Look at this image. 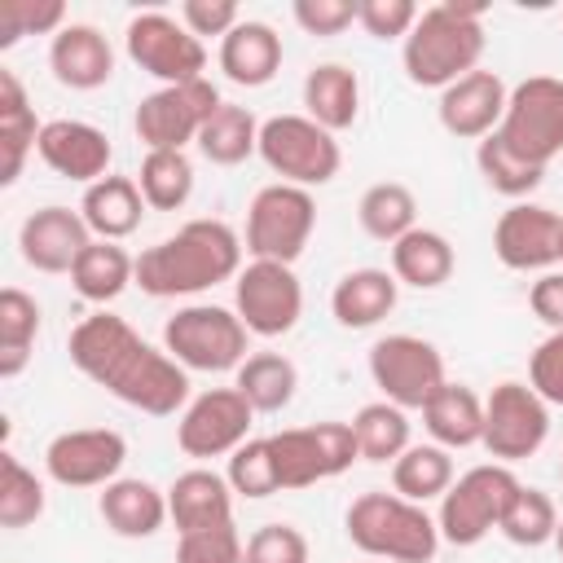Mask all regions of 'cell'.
Segmentation results:
<instances>
[{
  "instance_id": "1",
  "label": "cell",
  "mask_w": 563,
  "mask_h": 563,
  "mask_svg": "<svg viewBox=\"0 0 563 563\" xmlns=\"http://www.w3.org/2000/svg\"><path fill=\"white\" fill-rule=\"evenodd\" d=\"M70 365L106 387L114 400L150 413V418H172L176 409L189 405V369L167 356V347L145 343L123 317L97 308L88 312L70 339H66Z\"/></svg>"
},
{
  "instance_id": "2",
  "label": "cell",
  "mask_w": 563,
  "mask_h": 563,
  "mask_svg": "<svg viewBox=\"0 0 563 563\" xmlns=\"http://www.w3.org/2000/svg\"><path fill=\"white\" fill-rule=\"evenodd\" d=\"M242 273V238L224 220H189L136 255V286L154 299L198 295Z\"/></svg>"
},
{
  "instance_id": "3",
  "label": "cell",
  "mask_w": 563,
  "mask_h": 563,
  "mask_svg": "<svg viewBox=\"0 0 563 563\" xmlns=\"http://www.w3.org/2000/svg\"><path fill=\"white\" fill-rule=\"evenodd\" d=\"M479 57H484V4H462V0L422 9L400 44L409 84L440 92L462 75L479 70Z\"/></svg>"
},
{
  "instance_id": "4",
  "label": "cell",
  "mask_w": 563,
  "mask_h": 563,
  "mask_svg": "<svg viewBox=\"0 0 563 563\" xmlns=\"http://www.w3.org/2000/svg\"><path fill=\"white\" fill-rule=\"evenodd\" d=\"M347 541L378 563H431L440 550L435 519L400 493H361L343 515Z\"/></svg>"
},
{
  "instance_id": "5",
  "label": "cell",
  "mask_w": 563,
  "mask_h": 563,
  "mask_svg": "<svg viewBox=\"0 0 563 563\" xmlns=\"http://www.w3.org/2000/svg\"><path fill=\"white\" fill-rule=\"evenodd\" d=\"M246 339L251 330L242 325V317L220 303H185L163 325L167 356L202 374H224V369L238 374V365L246 361Z\"/></svg>"
},
{
  "instance_id": "6",
  "label": "cell",
  "mask_w": 563,
  "mask_h": 563,
  "mask_svg": "<svg viewBox=\"0 0 563 563\" xmlns=\"http://www.w3.org/2000/svg\"><path fill=\"white\" fill-rule=\"evenodd\" d=\"M260 158L273 176H282V185H299V189L330 185L343 167V150H339L334 132H325L308 114L264 119L260 123Z\"/></svg>"
},
{
  "instance_id": "7",
  "label": "cell",
  "mask_w": 563,
  "mask_h": 563,
  "mask_svg": "<svg viewBox=\"0 0 563 563\" xmlns=\"http://www.w3.org/2000/svg\"><path fill=\"white\" fill-rule=\"evenodd\" d=\"M515 488H519V475L501 462H484V466H471L466 475H457L435 510L440 541H449L457 550L479 545L501 523V510L510 506Z\"/></svg>"
},
{
  "instance_id": "8",
  "label": "cell",
  "mask_w": 563,
  "mask_h": 563,
  "mask_svg": "<svg viewBox=\"0 0 563 563\" xmlns=\"http://www.w3.org/2000/svg\"><path fill=\"white\" fill-rule=\"evenodd\" d=\"M317 229V202L312 189L299 185H264L246 207V251L251 260H277L295 264Z\"/></svg>"
},
{
  "instance_id": "9",
  "label": "cell",
  "mask_w": 563,
  "mask_h": 563,
  "mask_svg": "<svg viewBox=\"0 0 563 563\" xmlns=\"http://www.w3.org/2000/svg\"><path fill=\"white\" fill-rule=\"evenodd\" d=\"M123 48L128 57L158 79V88H172V84H194V79H207V48L202 40L172 13L163 9H145L128 22L123 31Z\"/></svg>"
},
{
  "instance_id": "10",
  "label": "cell",
  "mask_w": 563,
  "mask_h": 563,
  "mask_svg": "<svg viewBox=\"0 0 563 563\" xmlns=\"http://www.w3.org/2000/svg\"><path fill=\"white\" fill-rule=\"evenodd\" d=\"M497 136L519 158L550 167V158L563 154V79L528 75L523 84H515Z\"/></svg>"
},
{
  "instance_id": "11",
  "label": "cell",
  "mask_w": 563,
  "mask_h": 563,
  "mask_svg": "<svg viewBox=\"0 0 563 563\" xmlns=\"http://www.w3.org/2000/svg\"><path fill=\"white\" fill-rule=\"evenodd\" d=\"M369 378L383 391V400L400 409H422L449 378L444 356L422 334H387L369 347Z\"/></svg>"
},
{
  "instance_id": "12",
  "label": "cell",
  "mask_w": 563,
  "mask_h": 563,
  "mask_svg": "<svg viewBox=\"0 0 563 563\" xmlns=\"http://www.w3.org/2000/svg\"><path fill=\"white\" fill-rule=\"evenodd\" d=\"M233 312L260 339L290 334L299 325V317H303V286L295 277V264L251 260L233 277Z\"/></svg>"
},
{
  "instance_id": "13",
  "label": "cell",
  "mask_w": 563,
  "mask_h": 563,
  "mask_svg": "<svg viewBox=\"0 0 563 563\" xmlns=\"http://www.w3.org/2000/svg\"><path fill=\"white\" fill-rule=\"evenodd\" d=\"M550 435V405L528 387V383H497L484 396V449L493 462L510 466L532 457Z\"/></svg>"
},
{
  "instance_id": "14",
  "label": "cell",
  "mask_w": 563,
  "mask_h": 563,
  "mask_svg": "<svg viewBox=\"0 0 563 563\" xmlns=\"http://www.w3.org/2000/svg\"><path fill=\"white\" fill-rule=\"evenodd\" d=\"M220 92L211 79H194V84H172V88H154L136 101L132 128L145 141V150H185L189 141H198L202 123L220 110Z\"/></svg>"
},
{
  "instance_id": "15",
  "label": "cell",
  "mask_w": 563,
  "mask_h": 563,
  "mask_svg": "<svg viewBox=\"0 0 563 563\" xmlns=\"http://www.w3.org/2000/svg\"><path fill=\"white\" fill-rule=\"evenodd\" d=\"M251 400L238 387H211L194 396L176 418V444L185 457H229L251 440Z\"/></svg>"
},
{
  "instance_id": "16",
  "label": "cell",
  "mask_w": 563,
  "mask_h": 563,
  "mask_svg": "<svg viewBox=\"0 0 563 563\" xmlns=\"http://www.w3.org/2000/svg\"><path fill=\"white\" fill-rule=\"evenodd\" d=\"M128 462V440L114 427H75L48 440L44 471L62 488H106Z\"/></svg>"
},
{
  "instance_id": "17",
  "label": "cell",
  "mask_w": 563,
  "mask_h": 563,
  "mask_svg": "<svg viewBox=\"0 0 563 563\" xmlns=\"http://www.w3.org/2000/svg\"><path fill=\"white\" fill-rule=\"evenodd\" d=\"M493 251L515 273H550L563 264V216L541 202H510L493 224Z\"/></svg>"
},
{
  "instance_id": "18",
  "label": "cell",
  "mask_w": 563,
  "mask_h": 563,
  "mask_svg": "<svg viewBox=\"0 0 563 563\" xmlns=\"http://www.w3.org/2000/svg\"><path fill=\"white\" fill-rule=\"evenodd\" d=\"M35 154L48 172L66 176V180H79L84 189L97 185L101 176H110V136L84 119H48L40 128V141H35Z\"/></svg>"
},
{
  "instance_id": "19",
  "label": "cell",
  "mask_w": 563,
  "mask_h": 563,
  "mask_svg": "<svg viewBox=\"0 0 563 563\" xmlns=\"http://www.w3.org/2000/svg\"><path fill=\"white\" fill-rule=\"evenodd\" d=\"M506 101H510V88L501 84L497 70H471L462 75L457 84H449L440 92V128L457 141H484L501 128V114H506Z\"/></svg>"
},
{
  "instance_id": "20",
  "label": "cell",
  "mask_w": 563,
  "mask_h": 563,
  "mask_svg": "<svg viewBox=\"0 0 563 563\" xmlns=\"http://www.w3.org/2000/svg\"><path fill=\"white\" fill-rule=\"evenodd\" d=\"M92 242V229L70 207H40L18 229V251L35 273H70L84 246Z\"/></svg>"
},
{
  "instance_id": "21",
  "label": "cell",
  "mask_w": 563,
  "mask_h": 563,
  "mask_svg": "<svg viewBox=\"0 0 563 563\" xmlns=\"http://www.w3.org/2000/svg\"><path fill=\"white\" fill-rule=\"evenodd\" d=\"M48 70L62 88L92 92L114 75V48L92 22H66L48 40Z\"/></svg>"
},
{
  "instance_id": "22",
  "label": "cell",
  "mask_w": 563,
  "mask_h": 563,
  "mask_svg": "<svg viewBox=\"0 0 563 563\" xmlns=\"http://www.w3.org/2000/svg\"><path fill=\"white\" fill-rule=\"evenodd\" d=\"M167 515L176 523V537L233 523V488L224 475H216L207 466L180 471L167 488Z\"/></svg>"
},
{
  "instance_id": "23",
  "label": "cell",
  "mask_w": 563,
  "mask_h": 563,
  "mask_svg": "<svg viewBox=\"0 0 563 563\" xmlns=\"http://www.w3.org/2000/svg\"><path fill=\"white\" fill-rule=\"evenodd\" d=\"M97 510H101L106 528L114 537H128V541H145L172 519L167 515V493L154 488L150 479H136V475L110 479L97 497Z\"/></svg>"
},
{
  "instance_id": "24",
  "label": "cell",
  "mask_w": 563,
  "mask_h": 563,
  "mask_svg": "<svg viewBox=\"0 0 563 563\" xmlns=\"http://www.w3.org/2000/svg\"><path fill=\"white\" fill-rule=\"evenodd\" d=\"M220 70L238 88H264L282 70V35L268 22L242 18L224 40H220Z\"/></svg>"
},
{
  "instance_id": "25",
  "label": "cell",
  "mask_w": 563,
  "mask_h": 563,
  "mask_svg": "<svg viewBox=\"0 0 563 563\" xmlns=\"http://www.w3.org/2000/svg\"><path fill=\"white\" fill-rule=\"evenodd\" d=\"M400 299V282L387 268H352L330 290V312L343 330H369L383 317H391Z\"/></svg>"
},
{
  "instance_id": "26",
  "label": "cell",
  "mask_w": 563,
  "mask_h": 563,
  "mask_svg": "<svg viewBox=\"0 0 563 563\" xmlns=\"http://www.w3.org/2000/svg\"><path fill=\"white\" fill-rule=\"evenodd\" d=\"M79 216H84V224L92 229V238H101V242H123L128 233L141 229V216H145L141 185H136L132 176H101L97 185L84 189Z\"/></svg>"
},
{
  "instance_id": "27",
  "label": "cell",
  "mask_w": 563,
  "mask_h": 563,
  "mask_svg": "<svg viewBox=\"0 0 563 563\" xmlns=\"http://www.w3.org/2000/svg\"><path fill=\"white\" fill-rule=\"evenodd\" d=\"M303 114L325 132H343L361 114V79L343 62H321L303 75Z\"/></svg>"
},
{
  "instance_id": "28",
  "label": "cell",
  "mask_w": 563,
  "mask_h": 563,
  "mask_svg": "<svg viewBox=\"0 0 563 563\" xmlns=\"http://www.w3.org/2000/svg\"><path fill=\"white\" fill-rule=\"evenodd\" d=\"M422 427L440 449H471L484 440V400L466 383H444L422 405Z\"/></svg>"
},
{
  "instance_id": "29",
  "label": "cell",
  "mask_w": 563,
  "mask_h": 563,
  "mask_svg": "<svg viewBox=\"0 0 563 563\" xmlns=\"http://www.w3.org/2000/svg\"><path fill=\"white\" fill-rule=\"evenodd\" d=\"M457 268V255H453V242L435 229H409L400 242H391V277L400 286H413V290H435L453 277Z\"/></svg>"
},
{
  "instance_id": "30",
  "label": "cell",
  "mask_w": 563,
  "mask_h": 563,
  "mask_svg": "<svg viewBox=\"0 0 563 563\" xmlns=\"http://www.w3.org/2000/svg\"><path fill=\"white\" fill-rule=\"evenodd\" d=\"M132 282H136V255H128L119 242H101V238H92L70 268L75 295L88 303H101V308L114 303Z\"/></svg>"
},
{
  "instance_id": "31",
  "label": "cell",
  "mask_w": 563,
  "mask_h": 563,
  "mask_svg": "<svg viewBox=\"0 0 563 563\" xmlns=\"http://www.w3.org/2000/svg\"><path fill=\"white\" fill-rule=\"evenodd\" d=\"M40 128L44 123H35V110H31L26 88L18 84V75L13 70H0V145H4V172H0V180L4 185H13L22 176L26 154L40 141Z\"/></svg>"
},
{
  "instance_id": "32",
  "label": "cell",
  "mask_w": 563,
  "mask_h": 563,
  "mask_svg": "<svg viewBox=\"0 0 563 563\" xmlns=\"http://www.w3.org/2000/svg\"><path fill=\"white\" fill-rule=\"evenodd\" d=\"M194 145L202 150L207 163H216V167H238V163H246L251 154H260V119H255L246 106L224 101V106L202 123V132H198Z\"/></svg>"
},
{
  "instance_id": "33",
  "label": "cell",
  "mask_w": 563,
  "mask_h": 563,
  "mask_svg": "<svg viewBox=\"0 0 563 563\" xmlns=\"http://www.w3.org/2000/svg\"><path fill=\"white\" fill-rule=\"evenodd\" d=\"M233 387L251 400L255 413H277L295 400V387H299V369L290 356L282 352H251L242 365H238V378Z\"/></svg>"
},
{
  "instance_id": "34",
  "label": "cell",
  "mask_w": 563,
  "mask_h": 563,
  "mask_svg": "<svg viewBox=\"0 0 563 563\" xmlns=\"http://www.w3.org/2000/svg\"><path fill=\"white\" fill-rule=\"evenodd\" d=\"M356 220L374 242H400L409 229H418V198L409 185L400 180H378L361 194L356 202Z\"/></svg>"
},
{
  "instance_id": "35",
  "label": "cell",
  "mask_w": 563,
  "mask_h": 563,
  "mask_svg": "<svg viewBox=\"0 0 563 563\" xmlns=\"http://www.w3.org/2000/svg\"><path fill=\"white\" fill-rule=\"evenodd\" d=\"M268 444H273V462H277V484L286 493L334 479L325 449H321V435H317V422L312 427H286V431L268 435Z\"/></svg>"
},
{
  "instance_id": "36",
  "label": "cell",
  "mask_w": 563,
  "mask_h": 563,
  "mask_svg": "<svg viewBox=\"0 0 563 563\" xmlns=\"http://www.w3.org/2000/svg\"><path fill=\"white\" fill-rule=\"evenodd\" d=\"M40 334V303L22 286L0 290V378H18Z\"/></svg>"
},
{
  "instance_id": "37",
  "label": "cell",
  "mask_w": 563,
  "mask_h": 563,
  "mask_svg": "<svg viewBox=\"0 0 563 563\" xmlns=\"http://www.w3.org/2000/svg\"><path fill=\"white\" fill-rule=\"evenodd\" d=\"M141 198L154 211H180L194 194V163L185 150H145L136 172Z\"/></svg>"
},
{
  "instance_id": "38",
  "label": "cell",
  "mask_w": 563,
  "mask_h": 563,
  "mask_svg": "<svg viewBox=\"0 0 563 563\" xmlns=\"http://www.w3.org/2000/svg\"><path fill=\"white\" fill-rule=\"evenodd\" d=\"M449 484H453V457L440 444H409L391 462V488L418 506L431 497H444Z\"/></svg>"
},
{
  "instance_id": "39",
  "label": "cell",
  "mask_w": 563,
  "mask_h": 563,
  "mask_svg": "<svg viewBox=\"0 0 563 563\" xmlns=\"http://www.w3.org/2000/svg\"><path fill=\"white\" fill-rule=\"evenodd\" d=\"M352 431H356V449L365 462H396L409 449V409L391 400H369L356 409Z\"/></svg>"
},
{
  "instance_id": "40",
  "label": "cell",
  "mask_w": 563,
  "mask_h": 563,
  "mask_svg": "<svg viewBox=\"0 0 563 563\" xmlns=\"http://www.w3.org/2000/svg\"><path fill=\"white\" fill-rule=\"evenodd\" d=\"M475 167H479V176H484V185H488L493 194L515 198V202H523V198L545 180V167H541V163L519 158V154H515L497 132H493V136H484V141L475 145Z\"/></svg>"
},
{
  "instance_id": "41",
  "label": "cell",
  "mask_w": 563,
  "mask_h": 563,
  "mask_svg": "<svg viewBox=\"0 0 563 563\" xmlns=\"http://www.w3.org/2000/svg\"><path fill=\"white\" fill-rule=\"evenodd\" d=\"M497 532H501L510 545H523V550H537V545L554 541V532H559V510H554L550 493L519 484L515 497H510V506L501 510Z\"/></svg>"
},
{
  "instance_id": "42",
  "label": "cell",
  "mask_w": 563,
  "mask_h": 563,
  "mask_svg": "<svg viewBox=\"0 0 563 563\" xmlns=\"http://www.w3.org/2000/svg\"><path fill=\"white\" fill-rule=\"evenodd\" d=\"M44 515V479L9 449L0 453V528H31Z\"/></svg>"
},
{
  "instance_id": "43",
  "label": "cell",
  "mask_w": 563,
  "mask_h": 563,
  "mask_svg": "<svg viewBox=\"0 0 563 563\" xmlns=\"http://www.w3.org/2000/svg\"><path fill=\"white\" fill-rule=\"evenodd\" d=\"M224 479L233 488V497H246V501H264L273 493H282L277 484V462H273V444L268 435L264 440H246L229 453V466H224Z\"/></svg>"
},
{
  "instance_id": "44",
  "label": "cell",
  "mask_w": 563,
  "mask_h": 563,
  "mask_svg": "<svg viewBox=\"0 0 563 563\" xmlns=\"http://www.w3.org/2000/svg\"><path fill=\"white\" fill-rule=\"evenodd\" d=\"M62 26V0H0V48H13L22 35H57Z\"/></svg>"
},
{
  "instance_id": "45",
  "label": "cell",
  "mask_w": 563,
  "mask_h": 563,
  "mask_svg": "<svg viewBox=\"0 0 563 563\" xmlns=\"http://www.w3.org/2000/svg\"><path fill=\"white\" fill-rule=\"evenodd\" d=\"M176 563H246V541L233 523L176 537Z\"/></svg>"
},
{
  "instance_id": "46",
  "label": "cell",
  "mask_w": 563,
  "mask_h": 563,
  "mask_svg": "<svg viewBox=\"0 0 563 563\" xmlns=\"http://www.w3.org/2000/svg\"><path fill=\"white\" fill-rule=\"evenodd\" d=\"M246 563H308V537L295 523H264L246 537Z\"/></svg>"
},
{
  "instance_id": "47",
  "label": "cell",
  "mask_w": 563,
  "mask_h": 563,
  "mask_svg": "<svg viewBox=\"0 0 563 563\" xmlns=\"http://www.w3.org/2000/svg\"><path fill=\"white\" fill-rule=\"evenodd\" d=\"M418 13L422 9L413 0H356V22L374 40H400L405 44V35L413 31Z\"/></svg>"
},
{
  "instance_id": "48",
  "label": "cell",
  "mask_w": 563,
  "mask_h": 563,
  "mask_svg": "<svg viewBox=\"0 0 563 563\" xmlns=\"http://www.w3.org/2000/svg\"><path fill=\"white\" fill-rule=\"evenodd\" d=\"M528 387L545 405H563V330L545 334L528 356Z\"/></svg>"
},
{
  "instance_id": "49",
  "label": "cell",
  "mask_w": 563,
  "mask_h": 563,
  "mask_svg": "<svg viewBox=\"0 0 563 563\" xmlns=\"http://www.w3.org/2000/svg\"><path fill=\"white\" fill-rule=\"evenodd\" d=\"M290 18L308 31V35H343L352 22H356V0H295L290 4Z\"/></svg>"
},
{
  "instance_id": "50",
  "label": "cell",
  "mask_w": 563,
  "mask_h": 563,
  "mask_svg": "<svg viewBox=\"0 0 563 563\" xmlns=\"http://www.w3.org/2000/svg\"><path fill=\"white\" fill-rule=\"evenodd\" d=\"M180 22L202 40V35H229L238 22H242V13H238V4L233 0H185L180 4Z\"/></svg>"
},
{
  "instance_id": "51",
  "label": "cell",
  "mask_w": 563,
  "mask_h": 563,
  "mask_svg": "<svg viewBox=\"0 0 563 563\" xmlns=\"http://www.w3.org/2000/svg\"><path fill=\"white\" fill-rule=\"evenodd\" d=\"M528 308H532V317L541 325H550V334L563 330V273H554V268L541 273L532 282V290H528Z\"/></svg>"
},
{
  "instance_id": "52",
  "label": "cell",
  "mask_w": 563,
  "mask_h": 563,
  "mask_svg": "<svg viewBox=\"0 0 563 563\" xmlns=\"http://www.w3.org/2000/svg\"><path fill=\"white\" fill-rule=\"evenodd\" d=\"M554 545H559V554H563V519H559V532H554Z\"/></svg>"
},
{
  "instance_id": "53",
  "label": "cell",
  "mask_w": 563,
  "mask_h": 563,
  "mask_svg": "<svg viewBox=\"0 0 563 563\" xmlns=\"http://www.w3.org/2000/svg\"><path fill=\"white\" fill-rule=\"evenodd\" d=\"M559 471H563V462H559Z\"/></svg>"
}]
</instances>
